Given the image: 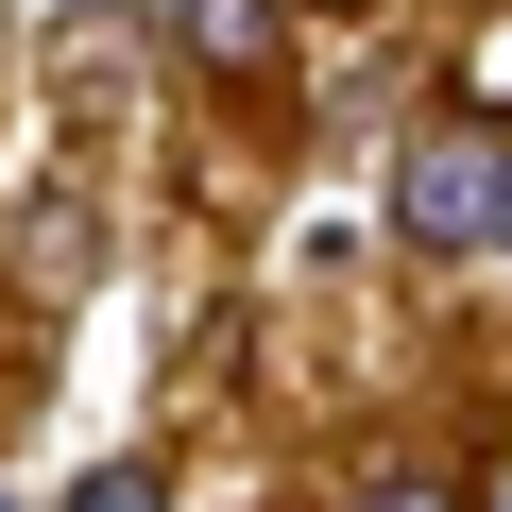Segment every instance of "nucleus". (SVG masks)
<instances>
[{
    "instance_id": "nucleus-1",
    "label": "nucleus",
    "mask_w": 512,
    "mask_h": 512,
    "mask_svg": "<svg viewBox=\"0 0 512 512\" xmlns=\"http://www.w3.org/2000/svg\"><path fill=\"white\" fill-rule=\"evenodd\" d=\"M393 222H410L427 256H512V137H478V120L410 137V154H393Z\"/></svg>"
},
{
    "instance_id": "nucleus-2",
    "label": "nucleus",
    "mask_w": 512,
    "mask_h": 512,
    "mask_svg": "<svg viewBox=\"0 0 512 512\" xmlns=\"http://www.w3.org/2000/svg\"><path fill=\"white\" fill-rule=\"evenodd\" d=\"M274 35H291V0H188V52L205 69H274Z\"/></svg>"
},
{
    "instance_id": "nucleus-3",
    "label": "nucleus",
    "mask_w": 512,
    "mask_h": 512,
    "mask_svg": "<svg viewBox=\"0 0 512 512\" xmlns=\"http://www.w3.org/2000/svg\"><path fill=\"white\" fill-rule=\"evenodd\" d=\"M359 512H461V478H444V461H376V478H359Z\"/></svg>"
},
{
    "instance_id": "nucleus-4",
    "label": "nucleus",
    "mask_w": 512,
    "mask_h": 512,
    "mask_svg": "<svg viewBox=\"0 0 512 512\" xmlns=\"http://www.w3.org/2000/svg\"><path fill=\"white\" fill-rule=\"evenodd\" d=\"M69 512H154V478H137V461H103V478H69Z\"/></svg>"
}]
</instances>
